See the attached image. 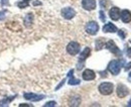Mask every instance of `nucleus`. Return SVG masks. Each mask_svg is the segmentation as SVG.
I'll return each mask as SVG.
<instances>
[{"label":"nucleus","instance_id":"obj_1","mask_svg":"<svg viewBox=\"0 0 131 107\" xmlns=\"http://www.w3.org/2000/svg\"><path fill=\"white\" fill-rule=\"evenodd\" d=\"M123 60L119 61V60H113L109 63L108 65V70L109 72L112 74V75H118L120 73V70H121V67H122V63H123Z\"/></svg>","mask_w":131,"mask_h":107},{"label":"nucleus","instance_id":"obj_2","mask_svg":"<svg viewBox=\"0 0 131 107\" xmlns=\"http://www.w3.org/2000/svg\"><path fill=\"white\" fill-rule=\"evenodd\" d=\"M114 89V86L112 83L109 82H103L99 85V92L103 95H110Z\"/></svg>","mask_w":131,"mask_h":107},{"label":"nucleus","instance_id":"obj_3","mask_svg":"<svg viewBox=\"0 0 131 107\" xmlns=\"http://www.w3.org/2000/svg\"><path fill=\"white\" fill-rule=\"evenodd\" d=\"M67 52L72 55V56H76L79 54L80 52V44L77 42H71L68 46H67Z\"/></svg>","mask_w":131,"mask_h":107},{"label":"nucleus","instance_id":"obj_4","mask_svg":"<svg viewBox=\"0 0 131 107\" xmlns=\"http://www.w3.org/2000/svg\"><path fill=\"white\" fill-rule=\"evenodd\" d=\"M91 54V48L90 47H86L80 55V58H79V63H78V66H77V69L78 70H81L83 67H84V62L85 60L90 56Z\"/></svg>","mask_w":131,"mask_h":107},{"label":"nucleus","instance_id":"obj_5","mask_svg":"<svg viewBox=\"0 0 131 107\" xmlns=\"http://www.w3.org/2000/svg\"><path fill=\"white\" fill-rule=\"evenodd\" d=\"M105 46H106V48H107V50H109L112 54H114L115 56H119V57H120V56H122L121 51L118 48V46H116V44H115L112 40L108 41V42L105 44Z\"/></svg>","mask_w":131,"mask_h":107},{"label":"nucleus","instance_id":"obj_6","mask_svg":"<svg viewBox=\"0 0 131 107\" xmlns=\"http://www.w3.org/2000/svg\"><path fill=\"white\" fill-rule=\"evenodd\" d=\"M99 31V25L96 21H90L87 23L86 25V31L87 33L91 34V35H95Z\"/></svg>","mask_w":131,"mask_h":107},{"label":"nucleus","instance_id":"obj_7","mask_svg":"<svg viewBox=\"0 0 131 107\" xmlns=\"http://www.w3.org/2000/svg\"><path fill=\"white\" fill-rule=\"evenodd\" d=\"M62 15L65 19H72L76 15V11L72 7H65L62 9Z\"/></svg>","mask_w":131,"mask_h":107},{"label":"nucleus","instance_id":"obj_8","mask_svg":"<svg viewBox=\"0 0 131 107\" xmlns=\"http://www.w3.org/2000/svg\"><path fill=\"white\" fill-rule=\"evenodd\" d=\"M82 6L88 11L94 10L96 8V0H82Z\"/></svg>","mask_w":131,"mask_h":107},{"label":"nucleus","instance_id":"obj_9","mask_svg":"<svg viewBox=\"0 0 131 107\" xmlns=\"http://www.w3.org/2000/svg\"><path fill=\"white\" fill-rule=\"evenodd\" d=\"M23 97H24L26 100H30V101H40V100H42L46 96H45V95L34 94V93H24Z\"/></svg>","mask_w":131,"mask_h":107},{"label":"nucleus","instance_id":"obj_10","mask_svg":"<svg viewBox=\"0 0 131 107\" xmlns=\"http://www.w3.org/2000/svg\"><path fill=\"white\" fill-rule=\"evenodd\" d=\"M117 96L118 97H120V98H123V97H125V96H127L128 95V93H129V90H128V88L125 86V85H123V84H119L118 86H117Z\"/></svg>","mask_w":131,"mask_h":107},{"label":"nucleus","instance_id":"obj_11","mask_svg":"<svg viewBox=\"0 0 131 107\" xmlns=\"http://www.w3.org/2000/svg\"><path fill=\"white\" fill-rule=\"evenodd\" d=\"M95 77H96L95 72L90 70V69H87L83 72V79L86 80V81H92V80L95 79Z\"/></svg>","mask_w":131,"mask_h":107},{"label":"nucleus","instance_id":"obj_12","mask_svg":"<svg viewBox=\"0 0 131 107\" xmlns=\"http://www.w3.org/2000/svg\"><path fill=\"white\" fill-rule=\"evenodd\" d=\"M109 16L112 20H118L120 17V9L118 7H112L109 11Z\"/></svg>","mask_w":131,"mask_h":107},{"label":"nucleus","instance_id":"obj_13","mask_svg":"<svg viewBox=\"0 0 131 107\" xmlns=\"http://www.w3.org/2000/svg\"><path fill=\"white\" fill-rule=\"evenodd\" d=\"M120 17H121V19H122V21L124 23H128V22L131 21V12L128 11V10H126V9L122 10L120 12Z\"/></svg>","mask_w":131,"mask_h":107},{"label":"nucleus","instance_id":"obj_14","mask_svg":"<svg viewBox=\"0 0 131 107\" xmlns=\"http://www.w3.org/2000/svg\"><path fill=\"white\" fill-rule=\"evenodd\" d=\"M68 77L70 78L69 79V85H79L80 83H81V81L80 80H78V79H76V78H74V71L73 70H71L70 72H69V74H68Z\"/></svg>","mask_w":131,"mask_h":107},{"label":"nucleus","instance_id":"obj_15","mask_svg":"<svg viewBox=\"0 0 131 107\" xmlns=\"http://www.w3.org/2000/svg\"><path fill=\"white\" fill-rule=\"evenodd\" d=\"M23 23L26 27H30L33 23V14L32 13H27L24 19H23Z\"/></svg>","mask_w":131,"mask_h":107},{"label":"nucleus","instance_id":"obj_16","mask_svg":"<svg viewBox=\"0 0 131 107\" xmlns=\"http://www.w3.org/2000/svg\"><path fill=\"white\" fill-rule=\"evenodd\" d=\"M103 31L104 32H116L117 31V27L115 26L113 23H106L103 26Z\"/></svg>","mask_w":131,"mask_h":107},{"label":"nucleus","instance_id":"obj_17","mask_svg":"<svg viewBox=\"0 0 131 107\" xmlns=\"http://www.w3.org/2000/svg\"><path fill=\"white\" fill-rule=\"evenodd\" d=\"M81 103V98L78 96V95H75L71 98L70 100V105L71 106H79Z\"/></svg>","mask_w":131,"mask_h":107},{"label":"nucleus","instance_id":"obj_18","mask_svg":"<svg viewBox=\"0 0 131 107\" xmlns=\"http://www.w3.org/2000/svg\"><path fill=\"white\" fill-rule=\"evenodd\" d=\"M105 45V38H103V37H99L96 40V50L97 51H100L103 46Z\"/></svg>","mask_w":131,"mask_h":107},{"label":"nucleus","instance_id":"obj_19","mask_svg":"<svg viewBox=\"0 0 131 107\" xmlns=\"http://www.w3.org/2000/svg\"><path fill=\"white\" fill-rule=\"evenodd\" d=\"M15 98V96H10V97H7V98H4L3 100H1L0 101V106H6V105H8L13 99Z\"/></svg>","mask_w":131,"mask_h":107},{"label":"nucleus","instance_id":"obj_20","mask_svg":"<svg viewBox=\"0 0 131 107\" xmlns=\"http://www.w3.org/2000/svg\"><path fill=\"white\" fill-rule=\"evenodd\" d=\"M28 1L27 0H22L21 2H18L17 3V5H18V7L19 8H25V7H27L28 6Z\"/></svg>","mask_w":131,"mask_h":107},{"label":"nucleus","instance_id":"obj_21","mask_svg":"<svg viewBox=\"0 0 131 107\" xmlns=\"http://www.w3.org/2000/svg\"><path fill=\"white\" fill-rule=\"evenodd\" d=\"M118 34H119V36H120L121 38H123V40L125 38V35H126V34H125V31H123V30H120V31H118Z\"/></svg>","mask_w":131,"mask_h":107},{"label":"nucleus","instance_id":"obj_22","mask_svg":"<svg viewBox=\"0 0 131 107\" xmlns=\"http://www.w3.org/2000/svg\"><path fill=\"white\" fill-rule=\"evenodd\" d=\"M56 101H49L47 104H45V107H51V106H56Z\"/></svg>","mask_w":131,"mask_h":107},{"label":"nucleus","instance_id":"obj_23","mask_svg":"<svg viewBox=\"0 0 131 107\" xmlns=\"http://www.w3.org/2000/svg\"><path fill=\"white\" fill-rule=\"evenodd\" d=\"M100 19H101L103 22L106 20V17H105V14H104V11H103V10L100 11Z\"/></svg>","mask_w":131,"mask_h":107},{"label":"nucleus","instance_id":"obj_24","mask_svg":"<svg viewBox=\"0 0 131 107\" xmlns=\"http://www.w3.org/2000/svg\"><path fill=\"white\" fill-rule=\"evenodd\" d=\"M5 17V11H0V20L4 19Z\"/></svg>","mask_w":131,"mask_h":107},{"label":"nucleus","instance_id":"obj_25","mask_svg":"<svg viewBox=\"0 0 131 107\" xmlns=\"http://www.w3.org/2000/svg\"><path fill=\"white\" fill-rule=\"evenodd\" d=\"M126 53H127V56L131 58V47H128L127 50H126Z\"/></svg>","mask_w":131,"mask_h":107},{"label":"nucleus","instance_id":"obj_26","mask_svg":"<svg viewBox=\"0 0 131 107\" xmlns=\"http://www.w3.org/2000/svg\"><path fill=\"white\" fill-rule=\"evenodd\" d=\"M130 68H131V62H130V63H128V64H127L125 67H124V69H125L126 71H127V70H129Z\"/></svg>","mask_w":131,"mask_h":107},{"label":"nucleus","instance_id":"obj_27","mask_svg":"<svg viewBox=\"0 0 131 107\" xmlns=\"http://www.w3.org/2000/svg\"><path fill=\"white\" fill-rule=\"evenodd\" d=\"M8 4V0H2L1 1V5L4 6V5H7Z\"/></svg>","mask_w":131,"mask_h":107},{"label":"nucleus","instance_id":"obj_28","mask_svg":"<svg viewBox=\"0 0 131 107\" xmlns=\"http://www.w3.org/2000/svg\"><path fill=\"white\" fill-rule=\"evenodd\" d=\"M40 4H41V3L38 2V1H34V2H33V5H40Z\"/></svg>","mask_w":131,"mask_h":107},{"label":"nucleus","instance_id":"obj_29","mask_svg":"<svg viewBox=\"0 0 131 107\" xmlns=\"http://www.w3.org/2000/svg\"><path fill=\"white\" fill-rule=\"evenodd\" d=\"M128 105H129V106H131V100H130V102H129V104H128Z\"/></svg>","mask_w":131,"mask_h":107},{"label":"nucleus","instance_id":"obj_30","mask_svg":"<svg viewBox=\"0 0 131 107\" xmlns=\"http://www.w3.org/2000/svg\"><path fill=\"white\" fill-rule=\"evenodd\" d=\"M129 77H130V78H131V72H130V73H129Z\"/></svg>","mask_w":131,"mask_h":107},{"label":"nucleus","instance_id":"obj_31","mask_svg":"<svg viewBox=\"0 0 131 107\" xmlns=\"http://www.w3.org/2000/svg\"><path fill=\"white\" fill-rule=\"evenodd\" d=\"M27 1H29V0H27Z\"/></svg>","mask_w":131,"mask_h":107},{"label":"nucleus","instance_id":"obj_32","mask_svg":"<svg viewBox=\"0 0 131 107\" xmlns=\"http://www.w3.org/2000/svg\"><path fill=\"white\" fill-rule=\"evenodd\" d=\"M130 44H131V42H130Z\"/></svg>","mask_w":131,"mask_h":107}]
</instances>
